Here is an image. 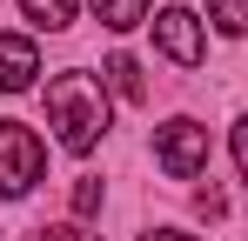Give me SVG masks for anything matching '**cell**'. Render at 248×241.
<instances>
[{
	"label": "cell",
	"mask_w": 248,
	"mask_h": 241,
	"mask_svg": "<svg viewBox=\"0 0 248 241\" xmlns=\"http://www.w3.org/2000/svg\"><path fill=\"white\" fill-rule=\"evenodd\" d=\"M47 120H54V141L67 148V154H87L101 134H108V87L94 74H54L47 87Z\"/></svg>",
	"instance_id": "cell-1"
},
{
	"label": "cell",
	"mask_w": 248,
	"mask_h": 241,
	"mask_svg": "<svg viewBox=\"0 0 248 241\" xmlns=\"http://www.w3.org/2000/svg\"><path fill=\"white\" fill-rule=\"evenodd\" d=\"M41 167H47L41 134H34V127H20V120H0V195L20 201L34 181H41Z\"/></svg>",
	"instance_id": "cell-2"
},
{
	"label": "cell",
	"mask_w": 248,
	"mask_h": 241,
	"mask_svg": "<svg viewBox=\"0 0 248 241\" xmlns=\"http://www.w3.org/2000/svg\"><path fill=\"white\" fill-rule=\"evenodd\" d=\"M155 161H161L174 181H195L208 167V127L188 120V114H174L168 127H155Z\"/></svg>",
	"instance_id": "cell-3"
},
{
	"label": "cell",
	"mask_w": 248,
	"mask_h": 241,
	"mask_svg": "<svg viewBox=\"0 0 248 241\" xmlns=\"http://www.w3.org/2000/svg\"><path fill=\"white\" fill-rule=\"evenodd\" d=\"M155 47H161V54L174 60V67H195V60L208 54V40H202V20H195L188 7H161V14H155Z\"/></svg>",
	"instance_id": "cell-4"
},
{
	"label": "cell",
	"mask_w": 248,
	"mask_h": 241,
	"mask_svg": "<svg viewBox=\"0 0 248 241\" xmlns=\"http://www.w3.org/2000/svg\"><path fill=\"white\" fill-rule=\"evenodd\" d=\"M41 74V47L27 34H0V94H27Z\"/></svg>",
	"instance_id": "cell-5"
},
{
	"label": "cell",
	"mask_w": 248,
	"mask_h": 241,
	"mask_svg": "<svg viewBox=\"0 0 248 241\" xmlns=\"http://www.w3.org/2000/svg\"><path fill=\"white\" fill-rule=\"evenodd\" d=\"M20 7H27V20H34V27L61 34V27H74V7H81V0H20Z\"/></svg>",
	"instance_id": "cell-6"
},
{
	"label": "cell",
	"mask_w": 248,
	"mask_h": 241,
	"mask_svg": "<svg viewBox=\"0 0 248 241\" xmlns=\"http://www.w3.org/2000/svg\"><path fill=\"white\" fill-rule=\"evenodd\" d=\"M94 14H101V27L127 34V27H141V20H148V0H94Z\"/></svg>",
	"instance_id": "cell-7"
},
{
	"label": "cell",
	"mask_w": 248,
	"mask_h": 241,
	"mask_svg": "<svg viewBox=\"0 0 248 241\" xmlns=\"http://www.w3.org/2000/svg\"><path fill=\"white\" fill-rule=\"evenodd\" d=\"M108 87H114L121 101H141V94H148V87H141V67H134V54H114V60H108Z\"/></svg>",
	"instance_id": "cell-8"
},
{
	"label": "cell",
	"mask_w": 248,
	"mask_h": 241,
	"mask_svg": "<svg viewBox=\"0 0 248 241\" xmlns=\"http://www.w3.org/2000/svg\"><path fill=\"white\" fill-rule=\"evenodd\" d=\"M208 20L221 34H248V0H208Z\"/></svg>",
	"instance_id": "cell-9"
},
{
	"label": "cell",
	"mask_w": 248,
	"mask_h": 241,
	"mask_svg": "<svg viewBox=\"0 0 248 241\" xmlns=\"http://www.w3.org/2000/svg\"><path fill=\"white\" fill-rule=\"evenodd\" d=\"M94 208H101V181H74V214H94Z\"/></svg>",
	"instance_id": "cell-10"
},
{
	"label": "cell",
	"mask_w": 248,
	"mask_h": 241,
	"mask_svg": "<svg viewBox=\"0 0 248 241\" xmlns=\"http://www.w3.org/2000/svg\"><path fill=\"white\" fill-rule=\"evenodd\" d=\"M41 241H101L94 228H81V221H61V228H47Z\"/></svg>",
	"instance_id": "cell-11"
},
{
	"label": "cell",
	"mask_w": 248,
	"mask_h": 241,
	"mask_svg": "<svg viewBox=\"0 0 248 241\" xmlns=\"http://www.w3.org/2000/svg\"><path fill=\"white\" fill-rule=\"evenodd\" d=\"M228 141H235V167H242V181H248V114L235 120V134H228Z\"/></svg>",
	"instance_id": "cell-12"
},
{
	"label": "cell",
	"mask_w": 248,
	"mask_h": 241,
	"mask_svg": "<svg viewBox=\"0 0 248 241\" xmlns=\"http://www.w3.org/2000/svg\"><path fill=\"white\" fill-rule=\"evenodd\" d=\"M141 241H202V235H181V228H148Z\"/></svg>",
	"instance_id": "cell-13"
}]
</instances>
